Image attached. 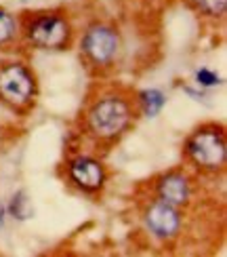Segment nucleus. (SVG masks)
I'll return each instance as SVG.
<instances>
[{"label":"nucleus","instance_id":"obj_15","mask_svg":"<svg viewBox=\"0 0 227 257\" xmlns=\"http://www.w3.org/2000/svg\"><path fill=\"white\" fill-rule=\"evenodd\" d=\"M21 3H30V0H21Z\"/></svg>","mask_w":227,"mask_h":257},{"label":"nucleus","instance_id":"obj_9","mask_svg":"<svg viewBox=\"0 0 227 257\" xmlns=\"http://www.w3.org/2000/svg\"><path fill=\"white\" fill-rule=\"evenodd\" d=\"M137 101H139V108H141V112L145 116H149V118H154V116H158L160 110L164 108L166 97H164V93L158 91V89H147V91L139 93Z\"/></svg>","mask_w":227,"mask_h":257},{"label":"nucleus","instance_id":"obj_3","mask_svg":"<svg viewBox=\"0 0 227 257\" xmlns=\"http://www.w3.org/2000/svg\"><path fill=\"white\" fill-rule=\"evenodd\" d=\"M24 36L36 49H68L72 42V26L61 13H38L26 19Z\"/></svg>","mask_w":227,"mask_h":257},{"label":"nucleus","instance_id":"obj_12","mask_svg":"<svg viewBox=\"0 0 227 257\" xmlns=\"http://www.w3.org/2000/svg\"><path fill=\"white\" fill-rule=\"evenodd\" d=\"M17 36V21L13 15L0 9V45H9Z\"/></svg>","mask_w":227,"mask_h":257},{"label":"nucleus","instance_id":"obj_10","mask_svg":"<svg viewBox=\"0 0 227 257\" xmlns=\"http://www.w3.org/2000/svg\"><path fill=\"white\" fill-rule=\"evenodd\" d=\"M9 213L11 217L17 219V221H26L32 217V205H30V198L26 196V192H17V194H13V198H11L9 202Z\"/></svg>","mask_w":227,"mask_h":257},{"label":"nucleus","instance_id":"obj_6","mask_svg":"<svg viewBox=\"0 0 227 257\" xmlns=\"http://www.w3.org/2000/svg\"><path fill=\"white\" fill-rule=\"evenodd\" d=\"M68 177L82 192H99L105 186V167L93 156L78 154L68 163Z\"/></svg>","mask_w":227,"mask_h":257},{"label":"nucleus","instance_id":"obj_11","mask_svg":"<svg viewBox=\"0 0 227 257\" xmlns=\"http://www.w3.org/2000/svg\"><path fill=\"white\" fill-rule=\"evenodd\" d=\"M187 5L206 17H223L227 9V0H187Z\"/></svg>","mask_w":227,"mask_h":257},{"label":"nucleus","instance_id":"obj_1","mask_svg":"<svg viewBox=\"0 0 227 257\" xmlns=\"http://www.w3.org/2000/svg\"><path fill=\"white\" fill-rule=\"evenodd\" d=\"M135 122V105L124 95H101L84 114V126L95 142L112 144L122 137Z\"/></svg>","mask_w":227,"mask_h":257},{"label":"nucleus","instance_id":"obj_5","mask_svg":"<svg viewBox=\"0 0 227 257\" xmlns=\"http://www.w3.org/2000/svg\"><path fill=\"white\" fill-rule=\"evenodd\" d=\"M80 51L84 59L95 68H107L116 61L120 53V36L118 32L105 24H93L84 32Z\"/></svg>","mask_w":227,"mask_h":257},{"label":"nucleus","instance_id":"obj_8","mask_svg":"<svg viewBox=\"0 0 227 257\" xmlns=\"http://www.w3.org/2000/svg\"><path fill=\"white\" fill-rule=\"evenodd\" d=\"M158 200L172 207H187L191 200V179L183 171H168L156 181Z\"/></svg>","mask_w":227,"mask_h":257},{"label":"nucleus","instance_id":"obj_2","mask_svg":"<svg viewBox=\"0 0 227 257\" xmlns=\"http://www.w3.org/2000/svg\"><path fill=\"white\" fill-rule=\"evenodd\" d=\"M185 158L202 173H217L225 169L227 148L225 133L219 124H204L193 131L185 146H183Z\"/></svg>","mask_w":227,"mask_h":257},{"label":"nucleus","instance_id":"obj_13","mask_svg":"<svg viewBox=\"0 0 227 257\" xmlns=\"http://www.w3.org/2000/svg\"><path fill=\"white\" fill-rule=\"evenodd\" d=\"M196 82L202 84V87H214V84H221V78L208 68H200L196 72Z\"/></svg>","mask_w":227,"mask_h":257},{"label":"nucleus","instance_id":"obj_14","mask_svg":"<svg viewBox=\"0 0 227 257\" xmlns=\"http://www.w3.org/2000/svg\"><path fill=\"white\" fill-rule=\"evenodd\" d=\"M0 226H5V207H0Z\"/></svg>","mask_w":227,"mask_h":257},{"label":"nucleus","instance_id":"obj_4","mask_svg":"<svg viewBox=\"0 0 227 257\" xmlns=\"http://www.w3.org/2000/svg\"><path fill=\"white\" fill-rule=\"evenodd\" d=\"M0 99L13 110L30 108L36 99V78L24 63H7L0 68Z\"/></svg>","mask_w":227,"mask_h":257},{"label":"nucleus","instance_id":"obj_7","mask_svg":"<svg viewBox=\"0 0 227 257\" xmlns=\"http://www.w3.org/2000/svg\"><path fill=\"white\" fill-rule=\"evenodd\" d=\"M147 230L160 240H172L181 232V213L177 207L166 205L162 200H156L145 209L143 213Z\"/></svg>","mask_w":227,"mask_h":257}]
</instances>
